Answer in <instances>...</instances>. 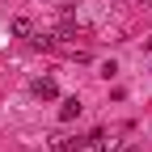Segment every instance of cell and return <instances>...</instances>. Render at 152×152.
<instances>
[{
    "label": "cell",
    "instance_id": "6da1fadb",
    "mask_svg": "<svg viewBox=\"0 0 152 152\" xmlns=\"http://www.w3.org/2000/svg\"><path fill=\"white\" fill-rule=\"evenodd\" d=\"M30 89H34V97H38V102H55V97H59V85H55L51 76H38Z\"/></svg>",
    "mask_w": 152,
    "mask_h": 152
},
{
    "label": "cell",
    "instance_id": "7a4b0ae2",
    "mask_svg": "<svg viewBox=\"0 0 152 152\" xmlns=\"http://www.w3.org/2000/svg\"><path fill=\"white\" fill-rule=\"evenodd\" d=\"M80 102H76V97H64V106H59V123H72V118H80Z\"/></svg>",
    "mask_w": 152,
    "mask_h": 152
},
{
    "label": "cell",
    "instance_id": "3957f363",
    "mask_svg": "<svg viewBox=\"0 0 152 152\" xmlns=\"http://www.w3.org/2000/svg\"><path fill=\"white\" fill-rule=\"evenodd\" d=\"M9 34H17V38H30V34H34V26L26 21V17H13V21H9Z\"/></svg>",
    "mask_w": 152,
    "mask_h": 152
},
{
    "label": "cell",
    "instance_id": "277c9868",
    "mask_svg": "<svg viewBox=\"0 0 152 152\" xmlns=\"http://www.w3.org/2000/svg\"><path fill=\"white\" fill-rule=\"evenodd\" d=\"M144 47H148V51H152V38H148V42H144Z\"/></svg>",
    "mask_w": 152,
    "mask_h": 152
}]
</instances>
